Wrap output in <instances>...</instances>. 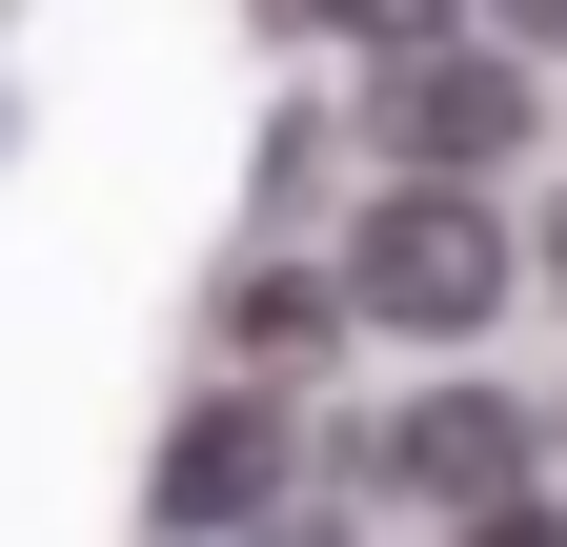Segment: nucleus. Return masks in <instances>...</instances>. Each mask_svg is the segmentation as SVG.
I'll return each mask as SVG.
<instances>
[{
	"mask_svg": "<svg viewBox=\"0 0 567 547\" xmlns=\"http://www.w3.org/2000/svg\"><path fill=\"white\" fill-rule=\"evenodd\" d=\"M507 285H527V244L486 224V183H425V163L365 203V244H344V305H365V324H405V345H466Z\"/></svg>",
	"mask_w": 567,
	"mask_h": 547,
	"instance_id": "1",
	"label": "nucleus"
},
{
	"mask_svg": "<svg viewBox=\"0 0 567 547\" xmlns=\"http://www.w3.org/2000/svg\"><path fill=\"white\" fill-rule=\"evenodd\" d=\"M527 285H567V203H547V244H527Z\"/></svg>",
	"mask_w": 567,
	"mask_h": 547,
	"instance_id": "7",
	"label": "nucleus"
},
{
	"mask_svg": "<svg viewBox=\"0 0 567 547\" xmlns=\"http://www.w3.org/2000/svg\"><path fill=\"white\" fill-rule=\"evenodd\" d=\"M365 122H385V163L486 183V163H507L547 102H527V41H446V21H425V41H385V102H365Z\"/></svg>",
	"mask_w": 567,
	"mask_h": 547,
	"instance_id": "2",
	"label": "nucleus"
},
{
	"mask_svg": "<svg viewBox=\"0 0 567 547\" xmlns=\"http://www.w3.org/2000/svg\"><path fill=\"white\" fill-rule=\"evenodd\" d=\"M385 466L425 507H527V405H486V385H425L405 426H385Z\"/></svg>",
	"mask_w": 567,
	"mask_h": 547,
	"instance_id": "3",
	"label": "nucleus"
},
{
	"mask_svg": "<svg viewBox=\"0 0 567 547\" xmlns=\"http://www.w3.org/2000/svg\"><path fill=\"white\" fill-rule=\"evenodd\" d=\"M284 466H305V426H284V405H203V426L163 446V527H244Z\"/></svg>",
	"mask_w": 567,
	"mask_h": 547,
	"instance_id": "4",
	"label": "nucleus"
},
{
	"mask_svg": "<svg viewBox=\"0 0 567 547\" xmlns=\"http://www.w3.org/2000/svg\"><path fill=\"white\" fill-rule=\"evenodd\" d=\"M486 21H507V41H527V61H567V0H486Z\"/></svg>",
	"mask_w": 567,
	"mask_h": 547,
	"instance_id": "6",
	"label": "nucleus"
},
{
	"mask_svg": "<svg viewBox=\"0 0 567 547\" xmlns=\"http://www.w3.org/2000/svg\"><path fill=\"white\" fill-rule=\"evenodd\" d=\"M305 21H344V41H425L446 0H305Z\"/></svg>",
	"mask_w": 567,
	"mask_h": 547,
	"instance_id": "5",
	"label": "nucleus"
}]
</instances>
